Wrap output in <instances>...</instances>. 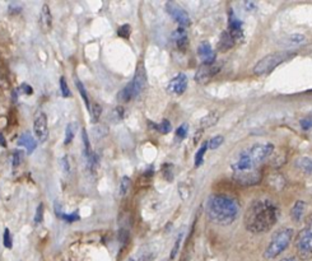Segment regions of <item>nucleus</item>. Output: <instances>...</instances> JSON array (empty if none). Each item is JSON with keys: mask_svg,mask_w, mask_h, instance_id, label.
I'll list each match as a JSON object with an SVG mask.
<instances>
[{"mask_svg": "<svg viewBox=\"0 0 312 261\" xmlns=\"http://www.w3.org/2000/svg\"><path fill=\"white\" fill-rule=\"evenodd\" d=\"M18 144L21 147H25L28 154H31L37 148V142H36V139L30 133H23L22 135L19 136Z\"/></svg>", "mask_w": 312, "mask_h": 261, "instance_id": "obj_17", "label": "nucleus"}, {"mask_svg": "<svg viewBox=\"0 0 312 261\" xmlns=\"http://www.w3.org/2000/svg\"><path fill=\"white\" fill-rule=\"evenodd\" d=\"M33 131L38 142L45 143L49 138V125H47V116L45 112H38L33 121Z\"/></svg>", "mask_w": 312, "mask_h": 261, "instance_id": "obj_8", "label": "nucleus"}, {"mask_svg": "<svg viewBox=\"0 0 312 261\" xmlns=\"http://www.w3.org/2000/svg\"><path fill=\"white\" fill-rule=\"evenodd\" d=\"M187 129H189L187 124H182L181 126H179V128H177V130H176V139L177 140H182V139L186 138Z\"/></svg>", "mask_w": 312, "mask_h": 261, "instance_id": "obj_37", "label": "nucleus"}, {"mask_svg": "<svg viewBox=\"0 0 312 261\" xmlns=\"http://www.w3.org/2000/svg\"><path fill=\"white\" fill-rule=\"evenodd\" d=\"M21 90L25 91L26 95H32V93H33V90H32V88H31L28 84H22V87H21Z\"/></svg>", "mask_w": 312, "mask_h": 261, "instance_id": "obj_42", "label": "nucleus"}, {"mask_svg": "<svg viewBox=\"0 0 312 261\" xmlns=\"http://www.w3.org/2000/svg\"><path fill=\"white\" fill-rule=\"evenodd\" d=\"M61 166H62V169H64V172H65L66 175H69V172H70V163H69V158L68 157H64L61 159Z\"/></svg>", "mask_w": 312, "mask_h": 261, "instance_id": "obj_40", "label": "nucleus"}, {"mask_svg": "<svg viewBox=\"0 0 312 261\" xmlns=\"http://www.w3.org/2000/svg\"><path fill=\"white\" fill-rule=\"evenodd\" d=\"M75 85H76V88H78V91H79V95L82 96V98H83V101H85L86 106H87V109L90 110L91 109V102H90V98H88L87 91H86L85 85L82 84V82H81V80H78V79H76V80H75Z\"/></svg>", "mask_w": 312, "mask_h": 261, "instance_id": "obj_24", "label": "nucleus"}, {"mask_svg": "<svg viewBox=\"0 0 312 261\" xmlns=\"http://www.w3.org/2000/svg\"><path fill=\"white\" fill-rule=\"evenodd\" d=\"M174 41L175 44H176L177 49L180 50V51L185 52L187 49V45H189V38H187V33L186 31H185L184 27H179L176 31L174 32Z\"/></svg>", "mask_w": 312, "mask_h": 261, "instance_id": "obj_16", "label": "nucleus"}, {"mask_svg": "<svg viewBox=\"0 0 312 261\" xmlns=\"http://www.w3.org/2000/svg\"><path fill=\"white\" fill-rule=\"evenodd\" d=\"M205 214L214 224L229 226L239 218L240 204L231 196L214 194L206 199Z\"/></svg>", "mask_w": 312, "mask_h": 261, "instance_id": "obj_2", "label": "nucleus"}, {"mask_svg": "<svg viewBox=\"0 0 312 261\" xmlns=\"http://www.w3.org/2000/svg\"><path fill=\"white\" fill-rule=\"evenodd\" d=\"M3 242H4V246H6L7 248H12V247H13V238H12L11 231H9L8 228H6V231H4Z\"/></svg>", "mask_w": 312, "mask_h": 261, "instance_id": "obj_38", "label": "nucleus"}, {"mask_svg": "<svg viewBox=\"0 0 312 261\" xmlns=\"http://www.w3.org/2000/svg\"><path fill=\"white\" fill-rule=\"evenodd\" d=\"M182 238H184V233H180L179 237H177V238H176V241H175L174 248H172V251H171V258H172V260H174V258L177 256V253H179L180 246H181V242H182Z\"/></svg>", "mask_w": 312, "mask_h": 261, "instance_id": "obj_33", "label": "nucleus"}, {"mask_svg": "<svg viewBox=\"0 0 312 261\" xmlns=\"http://www.w3.org/2000/svg\"><path fill=\"white\" fill-rule=\"evenodd\" d=\"M296 166L298 167L301 171H303L304 173L307 175H312V159L311 158H299L298 160L296 162Z\"/></svg>", "mask_w": 312, "mask_h": 261, "instance_id": "obj_21", "label": "nucleus"}, {"mask_svg": "<svg viewBox=\"0 0 312 261\" xmlns=\"http://www.w3.org/2000/svg\"><path fill=\"white\" fill-rule=\"evenodd\" d=\"M273 150H274V145L272 143H263V144L258 143V144H254L253 147L247 148V152L256 167L265 162L273 154Z\"/></svg>", "mask_w": 312, "mask_h": 261, "instance_id": "obj_7", "label": "nucleus"}, {"mask_svg": "<svg viewBox=\"0 0 312 261\" xmlns=\"http://www.w3.org/2000/svg\"><path fill=\"white\" fill-rule=\"evenodd\" d=\"M0 145H2V147H4V148L7 147V140L2 133H0Z\"/></svg>", "mask_w": 312, "mask_h": 261, "instance_id": "obj_43", "label": "nucleus"}, {"mask_svg": "<svg viewBox=\"0 0 312 261\" xmlns=\"http://www.w3.org/2000/svg\"><path fill=\"white\" fill-rule=\"evenodd\" d=\"M40 27L45 33L50 32V31H51V28H52L51 11H50V7L47 6V4H44V6H42V8H41Z\"/></svg>", "mask_w": 312, "mask_h": 261, "instance_id": "obj_14", "label": "nucleus"}, {"mask_svg": "<svg viewBox=\"0 0 312 261\" xmlns=\"http://www.w3.org/2000/svg\"><path fill=\"white\" fill-rule=\"evenodd\" d=\"M296 248L301 257L312 255V214L306 218L304 227L297 234Z\"/></svg>", "mask_w": 312, "mask_h": 261, "instance_id": "obj_5", "label": "nucleus"}, {"mask_svg": "<svg viewBox=\"0 0 312 261\" xmlns=\"http://www.w3.org/2000/svg\"><path fill=\"white\" fill-rule=\"evenodd\" d=\"M149 125L153 126L154 129H157V130L162 134H169L170 131H171V123L166 119L162 120V123H161L160 125H153L152 123H149Z\"/></svg>", "mask_w": 312, "mask_h": 261, "instance_id": "obj_26", "label": "nucleus"}, {"mask_svg": "<svg viewBox=\"0 0 312 261\" xmlns=\"http://www.w3.org/2000/svg\"><path fill=\"white\" fill-rule=\"evenodd\" d=\"M306 42V37L303 35H298V33H294L292 36H288L287 38H284L282 41V46L287 47V49H293V47L301 46Z\"/></svg>", "mask_w": 312, "mask_h": 261, "instance_id": "obj_18", "label": "nucleus"}, {"mask_svg": "<svg viewBox=\"0 0 312 261\" xmlns=\"http://www.w3.org/2000/svg\"><path fill=\"white\" fill-rule=\"evenodd\" d=\"M187 88V76L184 73H180L172 79L171 82L167 85V91L170 93H174V95L181 96L184 95L185 91Z\"/></svg>", "mask_w": 312, "mask_h": 261, "instance_id": "obj_12", "label": "nucleus"}, {"mask_svg": "<svg viewBox=\"0 0 312 261\" xmlns=\"http://www.w3.org/2000/svg\"><path fill=\"white\" fill-rule=\"evenodd\" d=\"M82 140H83V145H85V155L87 157V159H91L95 153L92 152L90 138H88V134H87V131H86V129H83V131H82Z\"/></svg>", "mask_w": 312, "mask_h": 261, "instance_id": "obj_22", "label": "nucleus"}, {"mask_svg": "<svg viewBox=\"0 0 312 261\" xmlns=\"http://www.w3.org/2000/svg\"><path fill=\"white\" fill-rule=\"evenodd\" d=\"M279 210L269 199H258L250 204L245 214V227L251 233H265L277 223Z\"/></svg>", "mask_w": 312, "mask_h": 261, "instance_id": "obj_1", "label": "nucleus"}, {"mask_svg": "<svg viewBox=\"0 0 312 261\" xmlns=\"http://www.w3.org/2000/svg\"><path fill=\"white\" fill-rule=\"evenodd\" d=\"M228 33L235 38V41H239L244 38V28H242V22L237 18L235 14L233 9L228 11Z\"/></svg>", "mask_w": 312, "mask_h": 261, "instance_id": "obj_11", "label": "nucleus"}, {"mask_svg": "<svg viewBox=\"0 0 312 261\" xmlns=\"http://www.w3.org/2000/svg\"><path fill=\"white\" fill-rule=\"evenodd\" d=\"M162 172H163V177H165L167 181H172V180H174V166H172V164H170V163L163 164Z\"/></svg>", "mask_w": 312, "mask_h": 261, "instance_id": "obj_30", "label": "nucleus"}, {"mask_svg": "<svg viewBox=\"0 0 312 261\" xmlns=\"http://www.w3.org/2000/svg\"><path fill=\"white\" fill-rule=\"evenodd\" d=\"M42 219H44V204L42 203H40L37 207V209H36V215H35V224L36 226H38V224L42 222Z\"/></svg>", "mask_w": 312, "mask_h": 261, "instance_id": "obj_34", "label": "nucleus"}, {"mask_svg": "<svg viewBox=\"0 0 312 261\" xmlns=\"http://www.w3.org/2000/svg\"><path fill=\"white\" fill-rule=\"evenodd\" d=\"M12 163H13V167H18L19 164L22 163V154L19 150H16L12 155Z\"/></svg>", "mask_w": 312, "mask_h": 261, "instance_id": "obj_39", "label": "nucleus"}, {"mask_svg": "<svg viewBox=\"0 0 312 261\" xmlns=\"http://www.w3.org/2000/svg\"><path fill=\"white\" fill-rule=\"evenodd\" d=\"M75 131H76V124L75 123H70L68 126H66L64 144L69 145L71 142H73L74 136H75Z\"/></svg>", "mask_w": 312, "mask_h": 261, "instance_id": "obj_23", "label": "nucleus"}, {"mask_svg": "<svg viewBox=\"0 0 312 261\" xmlns=\"http://www.w3.org/2000/svg\"><path fill=\"white\" fill-rule=\"evenodd\" d=\"M166 11L180 25V27H186L190 25V17L180 6L175 3H166Z\"/></svg>", "mask_w": 312, "mask_h": 261, "instance_id": "obj_10", "label": "nucleus"}, {"mask_svg": "<svg viewBox=\"0 0 312 261\" xmlns=\"http://www.w3.org/2000/svg\"><path fill=\"white\" fill-rule=\"evenodd\" d=\"M235 42H236L235 41V38L228 33V31H224V32L222 33V36H220L219 44H218V50H220L222 52L228 51L231 47H233Z\"/></svg>", "mask_w": 312, "mask_h": 261, "instance_id": "obj_19", "label": "nucleus"}, {"mask_svg": "<svg viewBox=\"0 0 312 261\" xmlns=\"http://www.w3.org/2000/svg\"><path fill=\"white\" fill-rule=\"evenodd\" d=\"M129 261H135V260H134V258H130V260H129Z\"/></svg>", "mask_w": 312, "mask_h": 261, "instance_id": "obj_46", "label": "nucleus"}, {"mask_svg": "<svg viewBox=\"0 0 312 261\" xmlns=\"http://www.w3.org/2000/svg\"><path fill=\"white\" fill-rule=\"evenodd\" d=\"M57 215H59L60 218H62L64 220H66V222H69V223H71V222H75V220L79 219V215H78V212L75 213H69V214H66V213H62V212H57Z\"/></svg>", "mask_w": 312, "mask_h": 261, "instance_id": "obj_31", "label": "nucleus"}, {"mask_svg": "<svg viewBox=\"0 0 312 261\" xmlns=\"http://www.w3.org/2000/svg\"><path fill=\"white\" fill-rule=\"evenodd\" d=\"M220 68H222V65L218 63L203 64L195 74L196 83H199V84H205V83H208L213 76H215L219 73Z\"/></svg>", "mask_w": 312, "mask_h": 261, "instance_id": "obj_9", "label": "nucleus"}, {"mask_svg": "<svg viewBox=\"0 0 312 261\" xmlns=\"http://www.w3.org/2000/svg\"><path fill=\"white\" fill-rule=\"evenodd\" d=\"M131 33V27L129 25H124L117 30V35L122 38H129Z\"/></svg>", "mask_w": 312, "mask_h": 261, "instance_id": "obj_36", "label": "nucleus"}, {"mask_svg": "<svg viewBox=\"0 0 312 261\" xmlns=\"http://www.w3.org/2000/svg\"><path fill=\"white\" fill-rule=\"evenodd\" d=\"M90 111H91V119H92V121L93 123H97L98 119H100L101 115H102V107H101L98 104H93V106H91Z\"/></svg>", "mask_w": 312, "mask_h": 261, "instance_id": "obj_28", "label": "nucleus"}, {"mask_svg": "<svg viewBox=\"0 0 312 261\" xmlns=\"http://www.w3.org/2000/svg\"><path fill=\"white\" fill-rule=\"evenodd\" d=\"M289 57V54L284 51H279V52H273V54L266 55L265 57L259 61L258 64L254 68V73L256 75H264V74L270 73L272 70H274L278 65L285 61V60Z\"/></svg>", "mask_w": 312, "mask_h": 261, "instance_id": "obj_6", "label": "nucleus"}, {"mask_svg": "<svg viewBox=\"0 0 312 261\" xmlns=\"http://www.w3.org/2000/svg\"><path fill=\"white\" fill-rule=\"evenodd\" d=\"M114 115H116L117 120H121L122 117H124V109H122L121 106L116 107V109L114 110Z\"/></svg>", "mask_w": 312, "mask_h": 261, "instance_id": "obj_41", "label": "nucleus"}, {"mask_svg": "<svg viewBox=\"0 0 312 261\" xmlns=\"http://www.w3.org/2000/svg\"><path fill=\"white\" fill-rule=\"evenodd\" d=\"M299 125H301L302 130H309L312 128V114L307 115L306 117L301 119L299 121Z\"/></svg>", "mask_w": 312, "mask_h": 261, "instance_id": "obj_35", "label": "nucleus"}, {"mask_svg": "<svg viewBox=\"0 0 312 261\" xmlns=\"http://www.w3.org/2000/svg\"><path fill=\"white\" fill-rule=\"evenodd\" d=\"M246 7L249 8V11H251L253 8H255V4L254 3H246Z\"/></svg>", "mask_w": 312, "mask_h": 261, "instance_id": "obj_44", "label": "nucleus"}, {"mask_svg": "<svg viewBox=\"0 0 312 261\" xmlns=\"http://www.w3.org/2000/svg\"><path fill=\"white\" fill-rule=\"evenodd\" d=\"M206 149H208V145L206 143H204L200 147V149L198 150V153L195 154V167H200L204 162V154H205Z\"/></svg>", "mask_w": 312, "mask_h": 261, "instance_id": "obj_27", "label": "nucleus"}, {"mask_svg": "<svg viewBox=\"0 0 312 261\" xmlns=\"http://www.w3.org/2000/svg\"><path fill=\"white\" fill-rule=\"evenodd\" d=\"M292 238H293V229L288 228V227L280 228L279 231L275 232L274 236L270 239V242L266 246L265 251H264V257L266 260H273V258L278 257L280 253L287 250Z\"/></svg>", "mask_w": 312, "mask_h": 261, "instance_id": "obj_3", "label": "nucleus"}, {"mask_svg": "<svg viewBox=\"0 0 312 261\" xmlns=\"http://www.w3.org/2000/svg\"><path fill=\"white\" fill-rule=\"evenodd\" d=\"M280 261H296V258L294 257H284V258H282Z\"/></svg>", "mask_w": 312, "mask_h": 261, "instance_id": "obj_45", "label": "nucleus"}, {"mask_svg": "<svg viewBox=\"0 0 312 261\" xmlns=\"http://www.w3.org/2000/svg\"><path fill=\"white\" fill-rule=\"evenodd\" d=\"M130 179L129 177H122L121 179V183H120V188H119V193L121 196H125L126 195V193L129 191V188H130Z\"/></svg>", "mask_w": 312, "mask_h": 261, "instance_id": "obj_29", "label": "nucleus"}, {"mask_svg": "<svg viewBox=\"0 0 312 261\" xmlns=\"http://www.w3.org/2000/svg\"><path fill=\"white\" fill-rule=\"evenodd\" d=\"M235 180L240 185H258L261 181V175L255 169L249 172H240V173H235Z\"/></svg>", "mask_w": 312, "mask_h": 261, "instance_id": "obj_13", "label": "nucleus"}, {"mask_svg": "<svg viewBox=\"0 0 312 261\" xmlns=\"http://www.w3.org/2000/svg\"><path fill=\"white\" fill-rule=\"evenodd\" d=\"M60 91H61L62 97H70L71 96L70 90H69L68 87V83H66L65 76H61V78H60Z\"/></svg>", "mask_w": 312, "mask_h": 261, "instance_id": "obj_32", "label": "nucleus"}, {"mask_svg": "<svg viewBox=\"0 0 312 261\" xmlns=\"http://www.w3.org/2000/svg\"><path fill=\"white\" fill-rule=\"evenodd\" d=\"M223 142H224V138H223L222 135H217L210 139L209 142H206V145H208V149L214 150L217 149V148H219L220 145L223 144Z\"/></svg>", "mask_w": 312, "mask_h": 261, "instance_id": "obj_25", "label": "nucleus"}, {"mask_svg": "<svg viewBox=\"0 0 312 261\" xmlns=\"http://www.w3.org/2000/svg\"><path fill=\"white\" fill-rule=\"evenodd\" d=\"M198 55L200 56L203 64H213L215 63V54L213 52L212 46L209 42H203L198 49Z\"/></svg>", "mask_w": 312, "mask_h": 261, "instance_id": "obj_15", "label": "nucleus"}, {"mask_svg": "<svg viewBox=\"0 0 312 261\" xmlns=\"http://www.w3.org/2000/svg\"><path fill=\"white\" fill-rule=\"evenodd\" d=\"M145 87H147V73H145V68H144L143 64H140V65H138V68H136L133 80L120 91L119 96H117V100H119L120 102L126 104V102L131 101V100H134L135 97H138V96L145 90Z\"/></svg>", "mask_w": 312, "mask_h": 261, "instance_id": "obj_4", "label": "nucleus"}, {"mask_svg": "<svg viewBox=\"0 0 312 261\" xmlns=\"http://www.w3.org/2000/svg\"><path fill=\"white\" fill-rule=\"evenodd\" d=\"M304 210H306V203L302 202V200H298V202L294 203V205L290 209V217L294 222H299L302 219L304 214Z\"/></svg>", "mask_w": 312, "mask_h": 261, "instance_id": "obj_20", "label": "nucleus"}]
</instances>
